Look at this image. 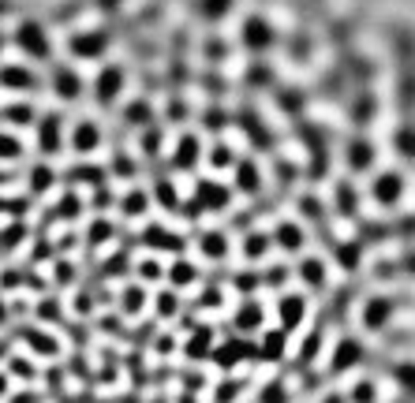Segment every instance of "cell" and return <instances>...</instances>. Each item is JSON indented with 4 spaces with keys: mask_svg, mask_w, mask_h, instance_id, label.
I'll return each mask as SVG.
<instances>
[{
    "mask_svg": "<svg viewBox=\"0 0 415 403\" xmlns=\"http://www.w3.org/2000/svg\"><path fill=\"white\" fill-rule=\"evenodd\" d=\"M300 321H303V299L295 295V291H288V295H281V329L295 332Z\"/></svg>",
    "mask_w": 415,
    "mask_h": 403,
    "instance_id": "cell-1",
    "label": "cell"
},
{
    "mask_svg": "<svg viewBox=\"0 0 415 403\" xmlns=\"http://www.w3.org/2000/svg\"><path fill=\"white\" fill-rule=\"evenodd\" d=\"M228 198H232V194H228L221 183H199V194H194V202H199L202 209H225Z\"/></svg>",
    "mask_w": 415,
    "mask_h": 403,
    "instance_id": "cell-2",
    "label": "cell"
},
{
    "mask_svg": "<svg viewBox=\"0 0 415 403\" xmlns=\"http://www.w3.org/2000/svg\"><path fill=\"white\" fill-rule=\"evenodd\" d=\"M120 87H124V71H120V67H109V71L98 79V101H101V105L116 101V93H120Z\"/></svg>",
    "mask_w": 415,
    "mask_h": 403,
    "instance_id": "cell-3",
    "label": "cell"
},
{
    "mask_svg": "<svg viewBox=\"0 0 415 403\" xmlns=\"http://www.w3.org/2000/svg\"><path fill=\"white\" fill-rule=\"evenodd\" d=\"M359 355H363L359 344H352V340H341V344H337V355L329 358V370H333V373L348 370L352 362H359Z\"/></svg>",
    "mask_w": 415,
    "mask_h": 403,
    "instance_id": "cell-4",
    "label": "cell"
},
{
    "mask_svg": "<svg viewBox=\"0 0 415 403\" xmlns=\"http://www.w3.org/2000/svg\"><path fill=\"white\" fill-rule=\"evenodd\" d=\"M60 150V116L49 113L41 119V153H56Z\"/></svg>",
    "mask_w": 415,
    "mask_h": 403,
    "instance_id": "cell-5",
    "label": "cell"
},
{
    "mask_svg": "<svg viewBox=\"0 0 415 403\" xmlns=\"http://www.w3.org/2000/svg\"><path fill=\"white\" fill-rule=\"evenodd\" d=\"M194 161H199V139H194V135H183V139L176 142L172 165L176 168H194Z\"/></svg>",
    "mask_w": 415,
    "mask_h": 403,
    "instance_id": "cell-6",
    "label": "cell"
},
{
    "mask_svg": "<svg viewBox=\"0 0 415 403\" xmlns=\"http://www.w3.org/2000/svg\"><path fill=\"white\" fill-rule=\"evenodd\" d=\"M262 317H266L262 303H243L240 310H236V329H240V332H255L262 325Z\"/></svg>",
    "mask_w": 415,
    "mask_h": 403,
    "instance_id": "cell-7",
    "label": "cell"
},
{
    "mask_svg": "<svg viewBox=\"0 0 415 403\" xmlns=\"http://www.w3.org/2000/svg\"><path fill=\"white\" fill-rule=\"evenodd\" d=\"M258 168H255V161H236V187H240L243 194H255L258 191Z\"/></svg>",
    "mask_w": 415,
    "mask_h": 403,
    "instance_id": "cell-8",
    "label": "cell"
},
{
    "mask_svg": "<svg viewBox=\"0 0 415 403\" xmlns=\"http://www.w3.org/2000/svg\"><path fill=\"white\" fill-rule=\"evenodd\" d=\"M23 340H27V347H34L38 355H45V358H53L56 351H60V344H56L49 332H41V329H27V332H23Z\"/></svg>",
    "mask_w": 415,
    "mask_h": 403,
    "instance_id": "cell-9",
    "label": "cell"
},
{
    "mask_svg": "<svg viewBox=\"0 0 415 403\" xmlns=\"http://www.w3.org/2000/svg\"><path fill=\"white\" fill-rule=\"evenodd\" d=\"M34 71H27V67H4L0 71V87H12V90H34Z\"/></svg>",
    "mask_w": 415,
    "mask_h": 403,
    "instance_id": "cell-10",
    "label": "cell"
},
{
    "mask_svg": "<svg viewBox=\"0 0 415 403\" xmlns=\"http://www.w3.org/2000/svg\"><path fill=\"white\" fill-rule=\"evenodd\" d=\"M142 306H146V291H142L139 284H128V288L120 291V310L128 314V317H139Z\"/></svg>",
    "mask_w": 415,
    "mask_h": 403,
    "instance_id": "cell-11",
    "label": "cell"
},
{
    "mask_svg": "<svg viewBox=\"0 0 415 403\" xmlns=\"http://www.w3.org/2000/svg\"><path fill=\"white\" fill-rule=\"evenodd\" d=\"M199 246H202V254H206V258H217V262H221L225 254H228V239H225V231H202Z\"/></svg>",
    "mask_w": 415,
    "mask_h": 403,
    "instance_id": "cell-12",
    "label": "cell"
},
{
    "mask_svg": "<svg viewBox=\"0 0 415 403\" xmlns=\"http://www.w3.org/2000/svg\"><path fill=\"white\" fill-rule=\"evenodd\" d=\"M300 280L311 288H322L326 284V265H322V258H303L300 262Z\"/></svg>",
    "mask_w": 415,
    "mask_h": 403,
    "instance_id": "cell-13",
    "label": "cell"
},
{
    "mask_svg": "<svg viewBox=\"0 0 415 403\" xmlns=\"http://www.w3.org/2000/svg\"><path fill=\"white\" fill-rule=\"evenodd\" d=\"M98 142H101V131H98V124H87V119H82V124L75 127V150H79V153H90V150H94Z\"/></svg>",
    "mask_w": 415,
    "mask_h": 403,
    "instance_id": "cell-14",
    "label": "cell"
},
{
    "mask_svg": "<svg viewBox=\"0 0 415 403\" xmlns=\"http://www.w3.org/2000/svg\"><path fill=\"white\" fill-rule=\"evenodd\" d=\"M284 347H288V332H284V329L269 332V336L262 340V358H269V362H277V358L284 355Z\"/></svg>",
    "mask_w": 415,
    "mask_h": 403,
    "instance_id": "cell-15",
    "label": "cell"
},
{
    "mask_svg": "<svg viewBox=\"0 0 415 403\" xmlns=\"http://www.w3.org/2000/svg\"><path fill=\"white\" fill-rule=\"evenodd\" d=\"M247 355H251L247 344H225L221 351H214V362L217 366H236V362H243Z\"/></svg>",
    "mask_w": 415,
    "mask_h": 403,
    "instance_id": "cell-16",
    "label": "cell"
},
{
    "mask_svg": "<svg viewBox=\"0 0 415 403\" xmlns=\"http://www.w3.org/2000/svg\"><path fill=\"white\" fill-rule=\"evenodd\" d=\"M277 243H281L284 251H300L303 246V228L292 224V220H284V224L277 228Z\"/></svg>",
    "mask_w": 415,
    "mask_h": 403,
    "instance_id": "cell-17",
    "label": "cell"
},
{
    "mask_svg": "<svg viewBox=\"0 0 415 403\" xmlns=\"http://www.w3.org/2000/svg\"><path fill=\"white\" fill-rule=\"evenodd\" d=\"M210 347H214V332L199 329V332H194V340L188 344V355L191 358H214V351H210Z\"/></svg>",
    "mask_w": 415,
    "mask_h": 403,
    "instance_id": "cell-18",
    "label": "cell"
},
{
    "mask_svg": "<svg viewBox=\"0 0 415 403\" xmlns=\"http://www.w3.org/2000/svg\"><path fill=\"white\" fill-rule=\"evenodd\" d=\"M53 183H56V176H53V168H49V165H34L30 168V191L34 194H45Z\"/></svg>",
    "mask_w": 415,
    "mask_h": 403,
    "instance_id": "cell-19",
    "label": "cell"
},
{
    "mask_svg": "<svg viewBox=\"0 0 415 403\" xmlns=\"http://www.w3.org/2000/svg\"><path fill=\"white\" fill-rule=\"evenodd\" d=\"M168 277H172V284H176V288H188V284H194V280H199V273H194V265H191V262H183V258H180V262L172 265V269H168Z\"/></svg>",
    "mask_w": 415,
    "mask_h": 403,
    "instance_id": "cell-20",
    "label": "cell"
},
{
    "mask_svg": "<svg viewBox=\"0 0 415 403\" xmlns=\"http://www.w3.org/2000/svg\"><path fill=\"white\" fill-rule=\"evenodd\" d=\"M15 157H23V142H19V135L0 131V161H15Z\"/></svg>",
    "mask_w": 415,
    "mask_h": 403,
    "instance_id": "cell-21",
    "label": "cell"
},
{
    "mask_svg": "<svg viewBox=\"0 0 415 403\" xmlns=\"http://www.w3.org/2000/svg\"><path fill=\"white\" fill-rule=\"evenodd\" d=\"M19 41H23L27 49H34V56H49V45H45V38H41L38 27H23Z\"/></svg>",
    "mask_w": 415,
    "mask_h": 403,
    "instance_id": "cell-22",
    "label": "cell"
},
{
    "mask_svg": "<svg viewBox=\"0 0 415 403\" xmlns=\"http://www.w3.org/2000/svg\"><path fill=\"white\" fill-rule=\"evenodd\" d=\"M56 93H60V97H79V79H75V71H56Z\"/></svg>",
    "mask_w": 415,
    "mask_h": 403,
    "instance_id": "cell-23",
    "label": "cell"
},
{
    "mask_svg": "<svg viewBox=\"0 0 415 403\" xmlns=\"http://www.w3.org/2000/svg\"><path fill=\"white\" fill-rule=\"evenodd\" d=\"M374 194H378V198H382V202H393L396 198V194H401V176H382V179H378V187H374Z\"/></svg>",
    "mask_w": 415,
    "mask_h": 403,
    "instance_id": "cell-24",
    "label": "cell"
},
{
    "mask_svg": "<svg viewBox=\"0 0 415 403\" xmlns=\"http://www.w3.org/2000/svg\"><path fill=\"white\" fill-rule=\"evenodd\" d=\"M146 243H154V246H172V251H176V246H180V235H168V231L161 228V224H150V228H146Z\"/></svg>",
    "mask_w": 415,
    "mask_h": 403,
    "instance_id": "cell-25",
    "label": "cell"
},
{
    "mask_svg": "<svg viewBox=\"0 0 415 403\" xmlns=\"http://www.w3.org/2000/svg\"><path fill=\"white\" fill-rule=\"evenodd\" d=\"M146 209H150V198L142 191H131L128 198H124V213H128V217H142Z\"/></svg>",
    "mask_w": 415,
    "mask_h": 403,
    "instance_id": "cell-26",
    "label": "cell"
},
{
    "mask_svg": "<svg viewBox=\"0 0 415 403\" xmlns=\"http://www.w3.org/2000/svg\"><path fill=\"white\" fill-rule=\"evenodd\" d=\"M157 198L165 209H180V194H176V187L168 183V179H157Z\"/></svg>",
    "mask_w": 415,
    "mask_h": 403,
    "instance_id": "cell-27",
    "label": "cell"
},
{
    "mask_svg": "<svg viewBox=\"0 0 415 403\" xmlns=\"http://www.w3.org/2000/svg\"><path fill=\"white\" fill-rule=\"evenodd\" d=\"M370 157H374V153H370V146H367V142H355V146H352V153H348L352 168H367V165H370Z\"/></svg>",
    "mask_w": 415,
    "mask_h": 403,
    "instance_id": "cell-28",
    "label": "cell"
},
{
    "mask_svg": "<svg viewBox=\"0 0 415 403\" xmlns=\"http://www.w3.org/2000/svg\"><path fill=\"white\" fill-rule=\"evenodd\" d=\"M385 314H389V303H385V299H374V303L367 306V325H370V329H378Z\"/></svg>",
    "mask_w": 415,
    "mask_h": 403,
    "instance_id": "cell-29",
    "label": "cell"
},
{
    "mask_svg": "<svg viewBox=\"0 0 415 403\" xmlns=\"http://www.w3.org/2000/svg\"><path fill=\"white\" fill-rule=\"evenodd\" d=\"M23 235H27V231H23V224H8L4 235H0V251H12L15 243H23Z\"/></svg>",
    "mask_w": 415,
    "mask_h": 403,
    "instance_id": "cell-30",
    "label": "cell"
},
{
    "mask_svg": "<svg viewBox=\"0 0 415 403\" xmlns=\"http://www.w3.org/2000/svg\"><path fill=\"white\" fill-rule=\"evenodd\" d=\"M8 119H12V124H34V108L30 105H8V113H4Z\"/></svg>",
    "mask_w": 415,
    "mask_h": 403,
    "instance_id": "cell-31",
    "label": "cell"
},
{
    "mask_svg": "<svg viewBox=\"0 0 415 403\" xmlns=\"http://www.w3.org/2000/svg\"><path fill=\"white\" fill-rule=\"evenodd\" d=\"M176 310H180V303H176V291H161V295H157V314L161 317H172Z\"/></svg>",
    "mask_w": 415,
    "mask_h": 403,
    "instance_id": "cell-32",
    "label": "cell"
},
{
    "mask_svg": "<svg viewBox=\"0 0 415 403\" xmlns=\"http://www.w3.org/2000/svg\"><path fill=\"white\" fill-rule=\"evenodd\" d=\"M243 251H247V258H258V254H266V251H269V235H262V231H258V235H251L247 243H243Z\"/></svg>",
    "mask_w": 415,
    "mask_h": 403,
    "instance_id": "cell-33",
    "label": "cell"
},
{
    "mask_svg": "<svg viewBox=\"0 0 415 403\" xmlns=\"http://www.w3.org/2000/svg\"><path fill=\"white\" fill-rule=\"evenodd\" d=\"M113 235V224H109V220H94V224H90V246H98V243H105V239Z\"/></svg>",
    "mask_w": 415,
    "mask_h": 403,
    "instance_id": "cell-34",
    "label": "cell"
},
{
    "mask_svg": "<svg viewBox=\"0 0 415 403\" xmlns=\"http://www.w3.org/2000/svg\"><path fill=\"white\" fill-rule=\"evenodd\" d=\"M53 280H56V284H71V280H75V269H71V262H67V258H56Z\"/></svg>",
    "mask_w": 415,
    "mask_h": 403,
    "instance_id": "cell-35",
    "label": "cell"
},
{
    "mask_svg": "<svg viewBox=\"0 0 415 403\" xmlns=\"http://www.w3.org/2000/svg\"><path fill=\"white\" fill-rule=\"evenodd\" d=\"M262 403H288V392L281 381H269V389L262 392Z\"/></svg>",
    "mask_w": 415,
    "mask_h": 403,
    "instance_id": "cell-36",
    "label": "cell"
},
{
    "mask_svg": "<svg viewBox=\"0 0 415 403\" xmlns=\"http://www.w3.org/2000/svg\"><path fill=\"white\" fill-rule=\"evenodd\" d=\"M352 403H374V384H370V381H359L352 389Z\"/></svg>",
    "mask_w": 415,
    "mask_h": 403,
    "instance_id": "cell-37",
    "label": "cell"
},
{
    "mask_svg": "<svg viewBox=\"0 0 415 403\" xmlns=\"http://www.w3.org/2000/svg\"><path fill=\"white\" fill-rule=\"evenodd\" d=\"M98 49H101V38H79L75 41V53L79 56H98Z\"/></svg>",
    "mask_w": 415,
    "mask_h": 403,
    "instance_id": "cell-38",
    "label": "cell"
},
{
    "mask_svg": "<svg viewBox=\"0 0 415 403\" xmlns=\"http://www.w3.org/2000/svg\"><path fill=\"white\" fill-rule=\"evenodd\" d=\"M258 23H262V19H251V27H247V41H251L255 49H258V45H266V41H269V34L262 30Z\"/></svg>",
    "mask_w": 415,
    "mask_h": 403,
    "instance_id": "cell-39",
    "label": "cell"
},
{
    "mask_svg": "<svg viewBox=\"0 0 415 403\" xmlns=\"http://www.w3.org/2000/svg\"><path fill=\"white\" fill-rule=\"evenodd\" d=\"M337 198H341V213H352V209H355V194H352L348 183L337 187Z\"/></svg>",
    "mask_w": 415,
    "mask_h": 403,
    "instance_id": "cell-40",
    "label": "cell"
},
{
    "mask_svg": "<svg viewBox=\"0 0 415 403\" xmlns=\"http://www.w3.org/2000/svg\"><path fill=\"white\" fill-rule=\"evenodd\" d=\"M56 213L60 217H75L79 213V194H64V205H56Z\"/></svg>",
    "mask_w": 415,
    "mask_h": 403,
    "instance_id": "cell-41",
    "label": "cell"
},
{
    "mask_svg": "<svg viewBox=\"0 0 415 403\" xmlns=\"http://www.w3.org/2000/svg\"><path fill=\"white\" fill-rule=\"evenodd\" d=\"M139 277H142V280H157V277H161V265L146 258V262L139 265Z\"/></svg>",
    "mask_w": 415,
    "mask_h": 403,
    "instance_id": "cell-42",
    "label": "cell"
},
{
    "mask_svg": "<svg viewBox=\"0 0 415 403\" xmlns=\"http://www.w3.org/2000/svg\"><path fill=\"white\" fill-rule=\"evenodd\" d=\"M157 146H161V131H146V135H142V150H146L150 157L157 153Z\"/></svg>",
    "mask_w": 415,
    "mask_h": 403,
    "instance_id": "cell-43",
    "label": "cell"
},
{
    "mask_svg": "<svg viewBox=\"0 0 415 403\" xmlns=\"http://www.w3.org/2000/svg\"><path fill=\"white\" fill-rule=\"evenodd\" d=\"M236 392H240V381H232V377H228V384H221V389H217V400L228 403V400L236 396Z\"/></svg>",
    "mask_w": 415,
    "mask_h": 403,
    "instance_id": "cell-44",
    "label": "cell"
},
{
    "mask_svg": "<svg viewBox=\"0 0 415 403\" xmlns=\"http://www.w3.org/2000/svg\"><path fill=\"white\" fill-rule=\"evenodd\" d=\"M128 119H131V124H150V113H146V105H131Z\"/></svg>",
    "mask_w": 415,
    "mask_h": 403,
    "instance_id": "cell-45",
    "label": "cell"
},
{
    "mask_svg": "<svg viewBox=\"0 0 415 403\" xmlns=\"http://www.w3.org/2000/svg\"><path fill=\"white\" fill-rule=\"evenodd\" d=\"M12 373H19V377H34V366L27 362V358H12Z\"/></svg>",
    "mask_w": 415,
    "mask_h": 403,
    "instance_id": "cell-46",
    "label": "cell"
},
{
    "mask_svg": "<svg viewBox=\"0 0 415 403\" xmlns=\"http://www.w3.org/2000/svg\"><path fill=\"white\" fill-rule=\"evenodd\" d=\"M131 172H135L131 161H128V157H116V176H131Z\"/></svg>",
    "mask_w": 415,
    "mask_h": 403,
    "instance_id": "cell-47",
    "label": "cell"
},
{
    "mask_svg": "<svg viewBox=\"0 0 415 403\" xmlns=\"http://www.w3.org/2000/svg\"><path fill=\"white\" fill-rule=\"evenodd\" d=\"M228 161H232V157H228L225 146H214V165H228Z\"/></svg>",
    "mask_w": 415,
    "mask_h": 403,
    "instance_id": "cell-48",
    "label": "cell"
},
{
    "mask_svg": "<svg viewBox=\"0 0 415 403\" xmlns=\"http://www.w3.org/2000/svg\"><path fill=\"white\" fill-rule=\"evenodd\" d=\"M303 213H311V217H318V198H311V194H307V198H303Z\"/></svg>",
    "mask_w": 415,
    "mask_h": 403,
    "instance_id": "cell-49",
    "label": "cell"
},
{
    "mask_svg": "<svg viewBox=\"0 0 415 403\" xmlns=\"http://www.w3.org/2000/svg\"><path fill=\"white\" fill-rule=\"evenodd\" d=\"M236 288H247L251 291V288H255V277H236Z\"/></svg>",
    "mask_w": 415,
    "mask_h": 403,
    "instance_id": "cell-50",
    "label": "cell"
},
{
    "mask_svg": "<svg viewBox=\"0 0 415 403\" xmlns=\"http://www.w3.org/2000/svg\"><path fill=\"white\" fill-rule=\"evenodd\" d=\"M0 396H8V373H0Z\"/></svg>",
    "mask_w": 415,
    "mask_h": 403,
    "instance_id": "cell-51",
    "label": "cell"
},
{
    "mask_svg": "<svg viewBox=\"0 0 415 403\" xmlns=\"http://www.w3.org/2000/svg\"><path fill=\"white\" fill-rule=\"evenodd\" d=\"M4 321H8V306L0 303V325H4Z\"/></svg>",
    "mask_w": 415,
    "mask_h": 403,
    "instance_id": "cell-52",
    "label": "cell"
},
{
    "mask_svg": "<svg viewBox=\"0 0 415 403\" xmlns=\"http://www.w3.org/2000/svg\"><path fill=\"white\" fill-rule=\"evenodd\" d=\"M12 403H38L34 396H19V400H12Z\"/></svg>",
    "mask_w": 415,
    "mask_h": 403,
    "instance_id": "cell-53",
    "label": "cell"
},
{
    "mask_svg": "<svg viewBox=\"0 0 415 403\" xmlns=\"http://www.w3.org/2000/svg\"><path fill=\"white\" fill-rule=\"evenodd\" d=\"M0 183H8V172H0Z\"/></svg>",
    "mask_w": 415,
    "mask_h": 403,
    "instance_id": "cell-54",
    "label": "cell"
},
{
    "mask_svg": "<svg viewBox=\"0 0 415 403\" xmlns=\"http://www.w3.org/2000/svg\"><path fill=\"white\" fill-rule=\"evenodd\" d=\"M326 403H341V400H337V396H329V400H326Z\"/></svg>",
    "mask_w": 415,
    "mask_h": 403,
    "instance_id": "cell-55",
    "label": "cell"
}]
</instances>
